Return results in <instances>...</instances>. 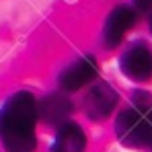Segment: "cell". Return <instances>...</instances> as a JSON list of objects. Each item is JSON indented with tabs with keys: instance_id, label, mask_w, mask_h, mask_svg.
<instances>
[{
	"instance_id": "obj_2",
	"label": "cell",
	"mask_w": 152,
	"mask_h": 152,
	"mask_svg": "<svg viewBox=\"0 0 152 152\" xmlns=\"http://www.w3.org/2000/svg\"><path fill=\"white\" fill-rule=\"evenodd\" d=\"M115 132L127 146L152 144V121L140 109H126L115 121Z\"/></svg>"
},
{
	"instance_id": "obj_8",
	"label": "cell",
	"mask_w": 152,
	"mask_h": 152,
	"mask_svg": "<svg viewBox=\"0 0 152 152\" xmlns=\"http://www.w3.org/2000/svg\"><path fill=\"white\" fill-rule=\"evenodd\" d=\"M37 111L48 124H64L68 115L72 113V101L66 95H48L43 101L37 105Z\"/></svg>"
},
{
	"instance_id": "obj_9",
	"label": "cell",
	"mask_w": 152,
	"mask_h": 152,
	"mask_svg": "<svg viewBox=\"0 0 152 152\" xmlns=\"http://www.w3.org/2000/svg\"><path fill=\"white\" fill-rule=\"evenodd\" d=\"M134 4H136L138 8H142V10L152 8V0H134Z\"/></svg>"
},
{
	"instance_id": "obj_7",
	"label": "cell",
	"mask_w": 152,
	"mask_h": 152,
	"mask_svg": "<svg viewBox=\"0 0 152 152\" xmlns=\"http://www.w3.org/2000/svg\"><path fill=\"white\" fill-rule=\"evenodd\" d=\"M84 148H86L84 129L74 121H64L56 134L50 152H84Z\"/></svg>"
},
{
	"instance_id": "obj_3",
	"label": "cell",
	"mask_w": 152,
	"mask_h": 152,
	"mask_svg": "<svg viewBox=\"0 0 152 152\" xmlns=\"http://www.w3.org/2000/svg\"><path fill=\"white\" fill-rule=\"evenodd\" d=\"M117 101H119V97L109 82H97L95 86H91L86 91L82 105H84V113L91 119L99 121V119H105L115 109Z\"/></svg>"
},
{
	"instance_id": "obj_10",
	"label": "cell",
	"mask_w": 152,
	"mask_h": 152,
	"mask_svg": "<svg viewBox=\"0 0 152 152\" xmlns=\"http://www.w3.org/2000/svg\"><path fill=\"white\" fill-rule=\"evenodd\" d=\"M150 29H152V17H150Z\"/></svg>"
},
{
	"instance_id": "obj_6",
	"label": "cell",
	"mask_w": 152,
	"mask_h": 152,
	"mask_svg": "<svg viewBox=\"0 0 152 152\" xmlns=\"http://www.w3.org/2000/svg\"><path fill=\"white\" fill-rule=\"evenodd\" d=\"M136 23V12L129 6H117L111 10L103 25V45L107 50H113L121 43L124 35L129 31V27Z\"/></svg>"
},
{
	"instance_id": "obj_5",
	"label": "cell",
	"mask_w": 152,
	"mask_h": 152,
	"mask_svg": "<svg viewBox=\"0 0 152 152\" xmlns=\"http://www.w3.org/2000/svg\"><path fill=\"white\" fill-rule=\"evenodd\" d=\"M119 66H121V72L127 78L148 80L152 76V50L146 43L138 41L124 51V56L119 60Z\"/></svg>"
},
{
	"instance_id": "obj_1",
	"label": "cell",
	"mask_w": 152,
	"mask_h": 152,
	"mask_svg": "<svg viewBox=\"0 0 152 152\" xmlns=\"http://www.w3.org/2000/svg\"><path fill=\"white\" fill-rule=\"evenodd\" d=\"M37 101L31 93L19 91L0 107V142L6 152H33L37 146Z\"/></svg>"
},
{
	"instance_id": "obj_4",
	"label": "cell",
	"mask_w": 152,
	"mask_h": 152,
	"mask_svg": "<svg viewBox=\"0 0 152 152\" xmlns=\"http://www.w3.org/2000/svg\"><path fill=\"white\" fill-rule=\"evenodd\" d=\"M99 72V66H97V60L93 56H80L76 62H72L68 68L62 70V74L58 78L60 82V88L66 91V93H74L80 91L82 86H86Z\"/></svg>"
}]
</instances>
